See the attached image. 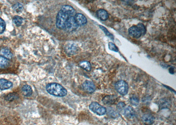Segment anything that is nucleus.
<instances>
[{"label": "nucleus", "instance_id": "f257e3e1", "mask_svg": "<svg viewBox=\"0 0 176 125\" xmlns=\"http://www.w3.org/2000/svg\"><path fill=\"white\" fill-rule=\"evenodd\" d=\"M46 90L49 94L57 97H64L67 94L65 88L57 83H50L46 85Z\"/></svg>", "mask_w": 176, "mask_h": 125}, {"label": "nucleus", "instance_id": "f03ea898", "mask_svg": "<svg viewBox=\"0 0 176 125\" xmlns=\"http://www.w3.org/2000/svg\"><path fill=\"white\" fill-rule=\"evenodd\" d=\"M70 16L60 10L57 14L56 25L58 29L64 30L66 24Z\"/></svg>", "mask_w": 176, "mask_h": 125}, {"label": "nucleus", "instance_id": "7ed1b4c3", "mask_svg": "<svg viewBox=\"0 0 176 125\" xmlns=\"http://www.w3.org/2000/svg\"><path fill=\"white\" fill-rule=\"evenodd\" d=\"M91 111L99 116H103L106 113V109L96 102H92L89 106Z\"/></svg>", "mask_w": 176, "mask_h": 125}, {"label": "nucleus", "instance_id": "20e7f679", "mask_svg": "<svg viewBox=\"0 0 176 125\" xmlns=\"http://www.w3.org/2000/svg\"><path fill=\"white\" fill-rule=\"evenodd\" d=\"M115 88L118 92L122 95H125L127 94L129 89L128 84L124 80H120L116 83Z\"/></svg>", "mask_w": 176, "mask_h": 125}, {"label": "nucleus", "instance_id": "39448f33", "mask_svg": "<svg viewBox=\"0 0 176 125\" xmlns=\"http://www.w3.org/2000/svg\"><path fill=\"white\" fill-rule=\"evenodd\" d=\"M78 27L74 17L70 16L66 21L64 30L67 32H71L75 30Z\"/></svg>", "mask_w": 176, "mask_h": 125}, {"label": "nucleus", "instance_id": "423d86ee", "mask_svg": "<svg viewBox=\"0 0 176 125\" xmlns=\"http://www.w3.org/2000/svg\"><path fill=\"white\" fill-rule=\"evenodd\" d=\"M82 88L84 91L89 93H92L95 91L96 89L95 85L91 81H85L82 84Z\"/></svg>", "mask_w": 176, "mask_h": 125}, {"label": "nucleus", "instance_id": "0eeeda50", "mask_svg": "<svg viewBox=\"0 0 176 125\" xmlns=\"http://www.w3.org/2000/svg\"><path fill=\"white\" fill-rule=\"evenodd\" d=\"M129 33L131 37L135 38H138L142 35L141 31L139 30L137 26H135L130 28L129 29Z\"/></svg>", "mask_w": 176, "mask_h": 125}, {"label": "nucleus", "instance_id": "6e6552de", "mask_svg": "<svg viewBox=\"0 0 176 125\" xmlns=\"http://www.w3.org/2000/svg\"><path fill=\"white\" fill-rule=\"evenodd\" d=\"M75 21L78 26H82L86 25L87 22V20L86 17L81 13H77L74 17Z\"/></svg>", "mask_w": 176, "mask_h": 125}, {"label": "nucleus", "instance_id": "1a4fd4ad", "mask_svg": "<svg viewBox=\"0 0 176 125\" xmlns=\"http://www.w3.org/2000/svg\"><path fill=\"white\" fill-rule=\"evenodd\" d=\"M118 99V97L115 95H107L102 99V101L105 105H110L114 104Z\"/></svg>", "mask_w": 176, "mask_h": 125}, {"label": "nucleus", "instance_id": "9d476101", "mask_svg": "<svg viewBox=\"0 0 176 125\" xmlns=\"http://www.w3.org/2000/svg\"><path fill=\"white\" fill-rule=\"evenodd\" d=\"M65 51L66 53L69 55H73L78 51V47L73 43H69L66 46Z\"/></svg>", "mask_w": 176, "mask_h": 125}, {"label": "nucleus", "instance_id": "9b49d317", "mask_svg": "<svg viewBox=\"0 0 176 125\" xmlns=\"http://www.w3.org/2000/svg\"><path fill=\"white\" fill-rule=\"evenodd\" d=\"M124 116L129 119H133L136 116L135 111L132 107H128L125 109L123 112Z\"/></svg>", "mask_w": 176, "mask_h": 125}, {"label": "nucleus", "instance_id": "f8f14e48", "mask_svg": "<svg viewBox=\"0 0 176 125\" xmlns=\"http://www.w3.org/2000/svg\"><path fill=\"white\" fill-rule=\"evenodd\" d=\"M13 83L5 79H0V89L1 90L9 89L12 88Z\"/></svg>", "mask_w": 176, "mask_h": 125}, {"label": "nucleus", "instance_id": "ddd939ff", "mask_svg": "<svg viewBox=\"0 0 176 125\" xmlns=\"http://www.w3.org/2000/svg\"><path fill=\"white\" fill-rule=\"evenodd\" d=\"M142 120L144 124L147 125H151L155 122V118L151 114H145L143 116Z\"/></svg>", "mask_w": 176, "mask_h": 125}, {"label": "nucleus", "instance_id": "4468645a", "mask_svg": "<svg viewBox=\"0 0 176 125\" xmlns=\"http://www.w3.org/2000/svg\"><path fill=\"white\" fill-rule=\"evenodd\" d=\"M96 14L98 18L101 20L105 21L108 18V13L106 10L103 9H100L97 10Z\"/></svg>", "mask_w": 176, "mask_h": 125}, {"label": "nucleus", "instance_id": "2eb2a0df", "mask_svg": "<svg viewBox=\"0 0 176 125\" xmlns=\"http://www.w3.org/2000/svg\"><path fill=\"white\" fill-rule=\"evenodd\" d=\"M60 10L70 16H72L74 13V8L68 5H66L62 6Z\"/></svg>", "mask_w": 176, "mask_h": 125}, {"label": "nucleus", "instance_id": "dca6fc26", "mask_svg": "<svg viewBox=\"0 0 176 125\" xmlns=\"http://www.w3.org/2000/svg\"><path fill=\"white\" fill-rule=\"evenodd\" d=\"M22 92L23 95L26 97H29L32 94L33 91L31 86L28 85H25L22 88Z\"/></svg>", "mask_w": 176, "mask_h": 125}, {"label": "nucleus", "instance_id": "f3484780", "mask_svg": "<svg viewBox=\"0 0 176 125\" xmlns=\"http://www.w3.org/2000/svg\"><path fill=\"white\" fill-rule=\"evenodd\" d=\"M10 62L9 60L3 56H0V68L5 69L9 66Z\"/></svg>", "mask_w": 176, "mask_h": 125}, {"label": "nucleus", "instance_id": "a211bd4d", "mask_svg": "<svg viewBox=\"0 0 176 125\" xmlns=\"http://www.w3.org/2000/svg\"><path fill=\"white\" fill-rule=\"evenodd\" d=\"M79 65L82 68L87 71H90L91 70V64L90 62L87 61H82L79 63Z\"/></svg>", "mask_w": 176, "mask_h": 125}, {"label": "nucleus", "instance_id": "6ab92c4d", "mask_svg": "<svg viewBox=\"0 0 176 125\" xmlns=\"http://www.w3.org/2000/svg\"><path fill=\"white\" fill-rule=\"evenodd\" d=\"M1 53L5 58L8 59H12L13 57V54L9 50L6 48L2 49L1 51Z\"/></svg>", "mask_w": 176, "mask_h": 125}, {"label": "nucleus", "instance_id": "aec40b11", "mask_svg": "<svg viewBox=\"0 0 176 125\" xmlns=\"http://www.w3.org/2000/svg\"><path fill=\"white\" fill-rule=\"evenodd\" d=\"M19 97V96L18 94H17V93H9L5 97V99L8 101H11L18 99Z\"/></svg>", "mask_w": 176, "mask_h": 125}, {"label": "nucleus", "instance_id": "412c9836", "mask_svg": "<svg viewBox=\"0 0 176 125\" xmlns=\"http://www.w3.org/2000/svg\"><path fill=\"white\" fill-rule=\"evenodd\" d=\"M14 24L17 26H19L22 25L23 21V18L19 16H15L13 19Z\"/></svg>", "mask_w": 176, "mask_h": 125}, {"label": "nucleus", "instance_id": "4be33fe9", "mask_svg": "<svg viewBox=\"0 0 176 125\" xmlns=\"http://www.w3.org/2000/svg\"><path fill=\"white\" fill-rule=\"evenodd\" d=\"M13 9L17 13H21L23 10V6L22 5L19 3H17L13 5Z\"/></svg>", "mask_w": 176, "mask_h": 125}, {"label": "nucleus", "instance_id": "5701e85b", "mask_svg": "<svg viewBox=\"0 0 176 125\" xmlns=\"http://www.w3.org/2000/svg\"><path fill=\"white\" fill-rule=\"evenodd\" d=\"M130 102L133 106H137L139 103V99L135 96H133L130 98Z\"/></svg>", "mask_w": 176, "mask_h": 125}, {"label": "nucleus", "instance_id": "b1692460", "mask_svg": "<svg viewBox=\"0 0 176 125\" xmlns=\"http://www.w3.org/2000/svg\"><path fill=\"white\" fill-rule=\"evenodd\" d=\"M100 28L103 30V32L105 33V34L107 35L108 37H109L110 38L112 39H114V37L113 36V35L112 34L109 32L108 30L105 28L104 26L101 25H99Z\"/></svg>", "mask_w": 176, "mask_h": 125}, {"label": "nucleus", "instance_id": "393cba45", "mask_svg": "<svg viewBox=\"0 0 176 125\" xmlns=\"http://www.w3.org/2000/svg\"><path fill=\"white\" fill-rule=\"evenodd\" d=\"M6 27V24L5 21L0 18V34H2L5 31Z\"/></svg>", "mask_w": 176, "mask_h": 125}, {"label": "nucleus", "instance_id": "a878e982", "mask_svg": "<svg viewBox=\"0 0 176 125\" xmlns=\"http://www.w3.org/2000/svg\"><path fill=\"white\" fill-rule=\"evenodd\" d=\"M138 28L139 29V30L141 31V33L142 35H144L146 33V29L145 27L144 26V25L141 23H139L137 25Z\"/></svg>", "mask_w": 176, "mask_h": 125}, {"label": "nucleus", "instance_id": "bb28decb", "mask_svg": "<svg viewBox=\"0 0 176 125\" xmlns=\"http://www.w3.org/2000/svg\"><path fill=\"white\" fill-rule=\"evenodd\" d=\"M108 47L109 49L112 51L118 52V49L116 46L112 42H109L108 43Z\"/></svg>", "mask_w": 176, "mask_h": 125}, {"label": "nucleus", "instance_id": "cd10ccee", "mask_svg": "<svg viewBox=\"0 0 176 125\" xmlns=\"http://www.w3.org/2000/svg\"><path fill=\"white\" fill-rule=\"evenodd\" d=\"M108 114H110V116H111L112 117H117V116H118V114L113 110L108 109Z\"/></svg>", "mask_w": 176, "mask_h": 125}, {"label": "nucleus", "instance_id": "c85d7f7f", "mask_svg": "<svg viewBox=\"0 0 176 125\" xmlns=\"http://www.w3.org/2000/svg\"><path fill=\"white\" fill-rule=\"evenodd\" d=\"M125 106L126 105L125 103L122 102H120L117 105V108L119 111H122L125 107Z\"/></svg>", "mask_w": 176, "mask_h": 125}, {"label": "nucleus", "instance_id": "c756f323", "mask_svg": "<svg viewBox=\"0 0 176 125\" xmlns=\"http://www.w3.org/2000/svg\"><path fill=\"white\" fill-rule=\"evenodd\" d=\"M169 71L170 73H172V74L174 73V69L173 68H170V69H169Z\"/></svg>", "mask_w": 176, "mask_h": 125}]
</instances>
